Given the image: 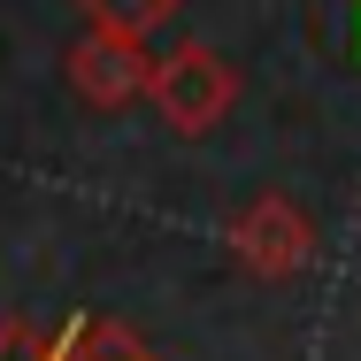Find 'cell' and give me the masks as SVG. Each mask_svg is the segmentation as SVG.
<instances>
[{
	"instance_id": "2",
	"label": "cell",
	"mask_w": 361,
	"mask_h": 361,
	"mask_svg": "<svg viewBox=\"0 0 361 361\" xmlns=\"http://www.w3.org/2000/svg\"><path fill=\"white\" fill-rule=\"evenodd\" d=\"M223 246H231V262H238L254 285H292V277L315 262V223L300 216V200L262 192V200H246L238 216L223 223Z\"/></svg>"
},
{
	"instance_id": "6",
	"label": "cell",
	"mask_w": 361,
	"mask_h": 361,
	"mask_svg": "<svg viewBox=\"0 0 361 361\" xmlns=\"http://www.w3.org/2000/svg\"><path fill=\"white\" fill-rule=\"evenodd\" d=\"M0 361H39V331L31 323H0Z\"/></svg>"
},
{
	"instance_id": "3",
	"label": "cell",
	"mask_w": 361,
	"mask_h": 361,
	"mask_svg": "<svg viewBox=\"0 0 361 361\" xmlns=\"http://www.w3.org/2000/svg\"><path fill=\"white\" fill-rule=\"evenodd\" d=\"M62 70H70L77 100L85 108H100V116H123L131 100H146V85H154V54H146V39H123V31H77L70 54H62Z\"/></svg>"
},
{
	"instance_id": "5",
	"label": "cell",
	"mask_w": 361,
	"mask_h": 361,
	"mask_svg": "<svg viewBox=\"0 0 361 361\" xmlns=\"http://www.w3.org/2000/svg\"><path fill=\"white\" fill-rule=\"evenodd\" d=\"M185 0H77V16L92 31H123V39H154L161 23H177Z\"/></svg>"
},
{
	"instance_id": "1",
	"label": "cell",
	"mask_w": 361,
	"mask_h": 361,
	"mask_svg": "<svg viewBox=\"0 0 361 361\" xmlns=\"http://www.w3.org/2000/svg\"><path fill=\"white\" fill-rule=\"evenodd\" d=\"M146 108L177 131V139H208L223 116L238 108V70L223 62L208 39H177L169 54H154V85Z\"/></svg>"
},
{
	"instance_id": "4",
	"label": "cell",
	"mask_w": 361,
	"mask_h": 361,
	"mask_svg": "<svg viewBox=\"0 0 361 361\" xmlns=\"http://www.w3.org/2000/svg\"><path fill=\"white\" fill-rule=\"evenodd\" d=\"M39 361H161L116 315H70L62 331H39Z\"/></svg>"
}]
</instances>
